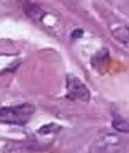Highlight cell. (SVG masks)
Instances as JSON below:
<instances>
[{"instance_id": "obj_1", "label": "cell", "mask_w": 129, "mask_h": 153, "mask_svg": "<svg viewBox=\"0 0 129 153\" xmlns=\"http://www.w3.org/2000/svg\"><path fill=\"white\" fill-rule=\"evenodd\" d=\"M32 104H21L14 107H3L0 108V121L10 124H26L33 115Z\"/></svg>"}, {"instance_id": "obj_2", "label": "cell", "mask_w": 129, "mask_h": 153, "mask_svg": "<svg viewBox=\"0 0 129 153\" xmlns=\"http://www.w3.org/2000/svg\"><path fill=\"white\" fill-rule=\"evenodd\" d=\"M67 97L72 100H81V102H88L91 99L89 89L81 80H78L73 75L67 76Z\"/></svg>"}, {"instance_id": "obj_3", "label": "cell", "mask_w": 129, "mask_h": 153, "mask_svg": "<svg viewBox=\"0 0 129 153\" xmlns=\"http://www.w3.org/2000/svg\"><path fill=\"white\" fill-rule=\"evenodd\" d=\"M96 147L104 153H119L123 150V142L115 134H105L96 142Z\"/></svg>"}, {"instance_id": "obj_4", "label": "cell", "mask_w": 129, "mask_h": 153, "mask_svg": "<svg viewBox=\"0 0 129 153\" xmlns=\"http://www.w3.org/2000/svg\"><path fill=\"white\" fill-rule=\"evenodd\" d=\"M108 64H110V57H108V50H100L97 54L93 57V67L97 72H105L108 69Z\"/></svg>"}, {"instance_id": "obj_5", "label": "cell", "mask_w": 129, "mask_h": 153, "mask_svg": "<svg viewBox=\"0 0 129 153\" xmlns=\"http://www.w3.org/2000/svg\"><path fill=\"white\" fill-rule=\"evenodd\" d=\"M24 11H26L27 16H30L33 21H40L43 22V19L46 18V13L43 11L42 8H38L37 5H32V3H24Z\"/></svg>"}, {"instance_id": "obj_6", "label": "cell", "mask_w": 129, "mask_h": 153, "mask_svg": "<svg viewBox=\"0 0 129 153\" xmlns=\"http://www.w3.org/2000/svg\"><path fill=\"white\" fill-rule=\"evenodd\" d=\"M110 29H112V33L118 42H121L123 45H128L129 33H128V27L124 24H113V26H110Z\"/></svg>"}, {"instance_id": "obj_7", "label": "cell", "mask_w": 129, "mask_h": 153, "mask_svg": "<svg viewBox=\"0 0 129 153\" xmlns=\"http://www.w3.org/2000/svg\"><path fill=\"white\" fill-rule=\"evenodd\" d=\"M113 128L119 132H128L129 131V126H128V121L123 118V115H115L113 118Z\"/></svg>"}, {"instance_id": "obj_8", "label": "cell", "mask_w": 129, "mask_h": 153, "mask_svg": "<svg viewBox=\"0 0 129 153\" xmlns=\"http://www.w3.org/2000/svg\"><path fill=\"white\" fill-rule=\"evenodd\" d=\"M59 129L61 128L57 124H45V126H42L38 129V134H53V132H57Z\"/></svg>"}]
</instances>
